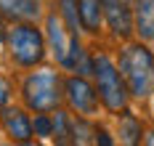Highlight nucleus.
Masks as SVG:
<instances>
[{
  "mask_svg": "<svg viewBox=\"0 0 154 146\" xmlns=\"http://www.w3.org/2000/svg\"><path fill=\"white\" fill-rule=\"evenodd\" d=\"M120 141L122 144H141V122L128 112L120 117Z\"/></svg>",
  "mask_w": 154,
  "mask_h": 146,
  "instance_id": "nucleus-12",
  "label": "nucleus"
},
{
  "mask_svg": "<svg viewBox=\"0 0 154 146\" xmlns=\"http://www.w3.org/2000/svg\"><path fill=\"white\" fill-rule=\"evenodd\" d=\"M61 3V16L66 21V27H69V32H77V27H82L80 24V8H77V0H59Z\"/></svg>",
  "mask_w": 154,
  "mask_h": 146,
  "instance_id": "nucleus-14",
  "label": "nucleus"
},
{
  "mask_svg": "<svg viewBox=\"0 0 154 146\" xmlns=\"http://www.w3.org/2000/svg\"><path fill=\"white\" fill-rule=\"evenodd\" d=\"M64 90H66V101L77 114H93L96 112V104H98V93L93 90V85L82 77H69L64 82Z\"/></svg>",
  "mask_w": 154,
  "mask_h": 146,
  "instance_id": "nucleus-5",
  "label": "nucleus"
},
{
  "mask_svg": "<svg viewBox=\"0 0 154 146\" xmlns=\"http://www.w3.org/2000/svg\"><path fill=\"white\" fill-rule=\"evenodd\" d=\"M77 8H80V24H82V29L98 32V24H101V16H104L101 0H77Z\"/></svg>",
  "mask_w": 154,
  "mask_h": 146,
  "instance_id": "nucleus-11",
  "label": "nucleus"
},
{
  "mask_svg": "<svg viewBox=\"0 0 154 146\" xmlns=\"http://www.w3.org/2000/svg\"><path fill=\"white\" fill-rule=\"evenodd\" d=\"M120 75H122L128 93L146 98L154 90V56L146 45H128L120 56Z\"/></svg>",
  "mask_w": 154,
  "mask_h": 146,
  "instance_id": "nucleus-1",
  "label": "nucleus"
},
{
  "mask_svg": "<svg viewBox=\"0 0 154 146\" xmlns=\"http://www.w3.org/2000/svg\"><path fill=\"white\" fill-rule=\"evenodd\" d=\"M8 53L19 66H35L43 61L45 56V37L40 35V29L29 24V21H21L16 24L14 29L8 32Z\"/></svg>",
  "mask_w": 154,
  "mask_h": 146,
  "instance_id": "nucleus-3",
  "label": "nucleus"
},
{
  "mask_svg": "<svg viewBox=\"0 0 154 146\" xmlns=\"http://www.w3.org/2000/svg\"><path fill=\"white\" fill-rule=\"evenodd\" d=\"M72 141L75 144H93L96 141V128H91L85 120L72 122Z\"/></svg>",
  "mask_w": 154,
  "mask_h": 146,
  "instance_id": "nucleus-15",
  "label": "nucleus"
},
{
  "mask_svg": "<svg viewBox=\"0 0 154 146\" xmlns=\"http://www.w3.org/2000/svg\"><path fill=\"white\" fill-rule=\"evenodd\" d=\"M37 0H0V16L11 21H32L37 19Z\"/></svg>",
  "mask_w": 154,
  "mask_h": 146,
  "instance_id": "nucleus-9",
  "label": "nucleus"
},
{
  "mask_svg": "<svg viewBox=\"0 0 154 146\" xmlns=\"http://www.w3.org/2000/svg\"><path fill=\"white\" fill-rule=\"evenodd\" d=\"M0 40H3V27H0Z\"/></svg>",
  "mask_w": 154,
  "mask_h": 146,
  "instance_id": "nucleus-20",
  "label": "nucleus"
},
{
  "mask_svg": "<svg viewBox=\"0 0 154 146\" xmlns=\"http://www.w3.org/2000/svg\"><path fill=\"white\" fill-rule=\"evenodd\" d=\"M101 8H104V16L109 21V29L117 37H128L133 32V14H130L125 0H101Z\"/></svg>",
  "mask_w": 154,
  "mask_h": 146,
  "instance_id": "nucleus-6",
  "label": "nucleus"
},
{
  "mask_svg": "<svg viewBox=\"0 0 154 146\" xmlns=\"http://www.w3.org/2000/svg\"><path fill=\"white\" fill-rule=\"evenodd\" d=\"M24 101L35 112H53L61 101V82L56 77V72L43 69V72L29 75L24 80Z\"/></svg>",
  "mask_w": 154,
  "mask_h": 146,
  "instance_id": "nucleus-4",
  "label": "nucleus"
},
{
  "mask_svg": "<svg viewBox=\"0 0 154 146\" xmlns=\"http://www.w3.org/2000/svg\"><path fill=\"white\" fill-rule=\"evenodd\" d=\"M143 144H154V130L149 133V135H146V138H143Z\"/></svg>",
  "mask_w": 154,
  "mask_h": 146,
  "instance_id": "nucleus-19",
  "label": "nucleus"
},
{
  "mask_svg": "<svg viewBox=\"0 0 154 146\" xmlns=\"http://www.w3.org/2000/svg\"><path fill=\"white\" fill-rule=\"evenodd\" d=\"M53 138H56V144H69L72 138V128H69V117L64 112H56V117H53V133H51Z\"/></svg>",
  "mask_w": 154,
  "mask_h": 146,
  "instance_id": "nucleus-13",
  "label": "nucleus"
},
{
  "mask_svg": "<svg viewBox=\"0 0 154 146\" xmlns=\"http://www.w3.org/2000/svg\"><path fill=\"white\" fill-rule=\"evenodd\" d=\"M32 133L35 135H51L53 133V120L45 117V112H37L35 122H32Z\"/></svg>",
  "mask_w": 154,
  "mask_h": 146,
  "instance_id": "nucleus-16",
  "label": "nucleus"
},
{
  "mask_svg": "<svg viewBox=\"0 0 154 146\" xmlns=\"http://www.w3.org/2000/svg\"><path fill=\"white\" fill-rule=\"evenodd\" d=\"M8 98H11V85L3 80V77H0V109L8 104Z\"/></svg>",
  "mask_w": 154,
  "mask_h": 146,
  "instance_id": "nucleus-17",
  "label": "nucleus"
},
{
  "mask_svg": "<svg viewBox=\"0 0 154 146\" xmlns=\"http://www.w3.org/2000/svg\"><path fill=\"white\" fill-rule=\"evenodd\" d=\"M96 144H104V146L112 144V138L106 135V130H96Z\"/></svg>",
  "mask_w": 154,
  "mask_h": 146,
  "instance_id": "nucleus-18",
  "label": "nucleus"
},
{
  "mask_svg": "<svg viewBox=\"0 0 154 146\" xmlns=\"http://www.w3.org/2000/svg\"><path fill=\"white\" fill-rule=\"evenodd\" d=\"M3 128L14 141H29L32 138V122L21 109H5L3 112Z\"/></svg>",
  "mask_w": 154,
  "mask_h": 146,
  "instance_id": "nucleus-8",
  "label": "nucleus"
},
{
  "mask_svg": "<svg viewBox=\"0 0 154 146\" xmlns=\"http://www.w3.org/2000/svg\"><path fill=\"white\" fill-rule=\"evenodd\" d=\"M93 75H96V90L98 98L104 101L109 112H122L125 104H128V85H125L122 75L117 72V66L109 61V56L98 53L93 59Z\"/></svg>",
  "mask_w": 154,
  "mask_h": 146,
  "instance_id": "nucleus-2",
  "label": "nucleus"
},
{
  "mask_svg": "<svg viewBox=\"0 0 154 146\" xmlns=\"http://www.w3.org/2000/svg\"><path fill=\"white\" fill-rule=\"evenodd\" d=\"M133 27L143 40H154V0H136Z\"/></svg>",
  "mask_w": 154,
  "mask_h": 146,
  "instance_id": "nucleus-10",
  "label": "nucleus"
},
{
  "mask_svg": "<svg viewBox=\"0 0 154 146\" xmlns=\"http://www.w3.org/2000/svg\"><path fill=\"white\" fill-rule=\"evenodd\" d=\"M72 35H66V29H64V24H61L59 16H48V40H51V48H53V53H56V59H59L61 66L66 64V56H69Z\"/></svg>",
  "mask_w": 154,
  "mask_h": 146,
  "instance_id": "nucleus-7",
  "label": "nucleus"
}]
</instances>
